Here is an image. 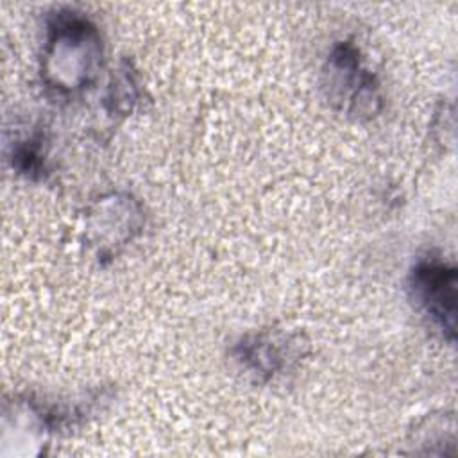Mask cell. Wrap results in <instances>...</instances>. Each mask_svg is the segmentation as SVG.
<instances>
[{"mask_svg": "<svg viewBox=\"0 0 458 458\" xmlns=\"http://www.w3.org/2000/svg\"><path fill=\"white\" fill-rule=\"evenodd\" d=\"M45 81L61 91L84 88L97 73L102 45L97 29L73 13L57 14L43 55Z\"/></svg>", "mask_w": 458, "mask_h": 458, "instance_id": "obj_1", "label": "cell"}, {"mask_svg": "<svg viewBox=\"0 0 458 458\" xmlns=\"http://www.w3.org/2000/svg\"><path fill=\"white\" fill-rule=\"evenodd\" d=\"M410 290L431 322L453 338L456 322V270L438 259H422L411 272Z\"/></svg>", "mask_w": 458, "mask_h": 458, "instance_id": "obj_2", "label": "cell"}, {"mask_svg": "<svg viewBox=\"0 0 458 458\" xmlns=\"http://www.w3.org/2000/svg\"><path fill=\"white\" fill-rule=\"evenodd\" d=\"M327 88L329 97L335 100L347 98L349 111L352 114H372L379 102L377 86L372 75L360 66L356 48L351 45H340L329 57Z\"/></svg>", "mask_w": 458, "mask_h": 458, "instance_id": "obj_3", "label": "cell"}, {"mask_svg": "<svg viewBox=\"0 0 458 458\" xmlns=\"http://www.w3.org/2000/svg\"><path fill=\"white\" fill-rule=\"evenodd\" d=\"M290 356L295 354L292 352V344L288 338L270 331L252 335L238 344V358L258 376L270 377L286 369Z\"/></svg>", "mask_w": 458, "mask_h": 458, "instance_id": "obj_4", "label": "cell"}]
</instances>
